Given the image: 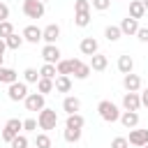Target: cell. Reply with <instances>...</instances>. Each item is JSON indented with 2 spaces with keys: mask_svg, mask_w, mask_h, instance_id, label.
I'll return each mask as SVG.
<instances>
[{
  "mask_svg": "<svg viewBox=\"0 0 148 148\" xmlns=\"http://www.w3.org/2000/svg\"><path fill=\"white\" fill-rule=\"evenodd\" d=\"M97 113H99V118L102 120H106V123H116L118 118H120V109L111 102V99H102L99 104H97Z\"/></svg>",
  "mask_w": 148,
  "mask_h": 148,
  "instance_id": "6da1fadb",
  "label": "cell"
},
{
  "mask_svg": "<svg viewBox=\"0 0 148 148\" xmlns=\"http://www.w3.org/2000/svg\"><path fill=\"white\" fill-rule=\"evenodd\" d=\"M56 125H58V113H56V109L44 106V109L37 113V127L44 130V132H49V130H56Z\"/></svg>",
  "mask_w": 148,
  "mask_h": 148,
  "instance_id": "7a4b0ae2",
  "label": "cell"
},
{
  "mask_svg": "<svg viewBox=\"0 0 148 148\" xmlns=\"http://www.w3.org/2000/svg\"><path fill=\"white\" fill-rule=\"evenodd\" d=\"M7 97L12 102H23L28 97V83L25 81H14L7 86Z\"/></svg>",
  "mask_w": 148,
  "mask_h": 148,
  "instance_id": "3957f363",
  "label": "cell"
},
{
  "mask_svg": "<svg viewBox=\"0 0 148 148\" xmlns=\"http://www.w3.org/2000/svg\"><path fill=\"white\" fill-rule=\"evenodd\" d=\"M21 130H23V120H18V118H9V120L5 123V127H2V141L12 143V139H14L16 134H21Z\"/></svg>",
  "mask_w": 148,
  "mask_h": 148,
  "instance_id": "277c9868",
  "label": "cell"
},
{
  "mask_svg": "<svg viewBox=\"0 0 148 148\" xmlns=\"http://www.w3.org/2000/svg\"><path fill=\"white\" fill-rule=\"evenodd\" d=\"M44 12H46L44 2H39V0H23V14L28 18H42Z\"/></svg>",
  "mask_w": 148,
  "mask_h": 148,
  "instance_id": "5b68a950",
  "label": "cell"
},
{
  "mask_svg": "<svg viewBox=\"0 0 148 148\" xmlns=\"http://www.w3.org/2000/svg\"><path fill=\"white\" fill-rule=\"evenodd\" d=\"M23 104H25L28 111H37V113H39V111L46 106V99H44L42 92H28V97L23 99Z\"/></svg>",
  "mask_w": 148,
  "mask_h": 148,
  "instance_id": "8992f818",
  "label": "cell"
},
{
  "mask_svg": "<svg viewBox=\"0 0 148 148\" xmlns=\"http://www.w3.org/2000/svg\"><path fill=\"white\" fill-rule=\"evenodd\" d=\"M90 65H86L83 60H79V58H72V74H74V79H79V81H83V79H88L90 76Z\"/></svg>",
  "mask_w": 148,
  "mask_h": 148,
  "instance_id": "52a82bcc",
  "label": "cell"
},
{
  "mask_svg": "<svg viewBox=\"0 0 148 148\" xmlns=\"http://www.w3.org/2000/svg\"><path fill=\"white\" fill-rule=\"evenodd\" d=\"M127 143L130 146H136V148H143L148 143V130H130V136H127Z\"/></svg>",
  "mask_w": 148,
  "mask_h": 148,
  "instance_id": "ba28073f",
  "label": "cell"
},
{
  "mask_svg": "<svg viewBox=\"0 0 148 148\" xmlns=\"http://www.w3.org/2000/svg\"><path fill=\"white\" fill-rule=\"evenodd\" d=\"M60 49L56 46V44H44V49H42V58H44V62H49V65H58V60H60Z\"/></svg>",
  "mask_w": 148,
  "mask_h": 148,
  "instance_id": "9c48e42d",
  "label": "cell"
},
{
  "mask_svg": "<svg viewBox=\"0 0 148 148\" xmlns=\"http://www.w3.org/2000/svg\"><path fill=\"white\" fill-rule=\"evenodd\" d=\"M42 39H44L46 44H56V42L60 39V25L49 23L46 28H42Z\"/></svg>",
  "mask_w": 148,
  "mask_h": 148,
  "instance_id": "30bf717a",
  "label": "cell"
},
{
  "mask_svg": "<svg viewBox=\"0 0 148 148\" xmlns=\"http://www.w3.org/2000/svg\"><path fill=\"white\" fill-rule=\"evenodd\" d=\"M79 49H81L83 56H95V53H99V42L95 37H83L81 44H79Z\"/></svg>",
  "mask_w": 148,
  "mask_h": 148,
  "instance_id": "8fae6325",
  "label": "cell"
},
{
  "mask_svg": "<svg viewBox=\"0 0 148 148\" xmlns=\"http://www.w3.org/2000/svg\"><path fill=\"white\" fill-rule=\"evenodd\" d=\"M123 109H125V111H139V109H141V97H139V92H125V95H123Z\"/></svg>",
  "mask_w": 148,
  "mask_h": 148,
  "instance_id": "7c38bea8",
  "label": "cell"
},
{
  "mask_svg": "<svg viewBox=\"0 0 148 148\" xmlns=\"http://www.w3.org/2000/svg\"><path fill=\"white\" fill-rule=\"evenodd\" d=\"M21 37H23V42L37 44V42H42V28H37V25H25L23 32H21Z\"/></svg>",
  "mask_w": 148,
  "mask_h": 148,
  "instance_id": "4fadbf2b",
  "label": "cell"
},
{
  "mask_svg": "<svg viewBox=\"0 0 148 148\" xmlns=\"http://www.w3.org/2000/svg\"><path fill=\"white\" fill-rule=\"evenodd\" d=\"M123 86H125V90L127 92H139L141 90V79H139V74H123Z\"/></svg>",
  "mask_w": 148,
  "mask_h": 148,
  "instance_id": "5bb4252c",
  "label": "cell"
},
{
  "mask_svg": "<svg viewBox=\"0 0 148 148\" xmlns=\"http://www.w3.org/2000/svg\"><path fill=\"white\" fill-rule=\"evenodd\" d=\"M62 111H65L67 116L79 113V111H81V99H79V97H74V95H67V97L62 99Z\"/></svg>",
  "mask_w": 148,
  "mask_h": 148,
  "instance_id": "9a60e30c",
  "label": "cell"
},
{
  "mask_svg": "<svg viewBox=\"0 0 148 148\" xmlns=\"http://www.w3.org/2000/svg\"><path fill=\"white\" fill-rule=\"evenodd\" d=\"M118 28H120V32H123V35H127V37H130V35H136V30H139L141 25H139V21H136V18L127 16V18H123V21H120V25H118Z\"/></svg>",
  "mask_w": 148,
  "mask_h": 148,
  "instance_id": "2e32d148",
  "label": "cell"
},
{
  "mask_svg": "<svg viewBox=\"0 0 148 148\" xmlns=\"http://www.w3.org/2000/svg\"><path fill=\"white\" fill-rule=\"evenodd\" d=\"M106 65H109V58H106L104 53H95V56H90V69H92V72H104Z\"/></svg>",
  "mask_w": 148,
  "mask_h": 148,
  "instance_id": "e0dca14e",
  "label": "cell"
},
{
  "mask_svg": "<svg viewBox=\"0 0 148 148\" xmlns=\"http://www.w3.org/2000/svg\"><path fill=\"white\" fill-rule=\"evenodd\" d=\"M118 120H120L127 130H134V127L139 125V113H136V111H123Z\"/></svg>",
  "mask_w": 148,
  "mask_h": 148,
  "instance_id": "ac0fdd59",
  "label": "cell"
},
{
  "mask_svg": "<svg viewBox=\"0 0 148 148\" xmlns=\"http://www.w3.org/2000/svg\"><path fill=\"white\" fill-rule=\"evenodd\" d=\"M132 69H134L132 56H130V53H123V56L118 58V72H120V74H132Z\"/></svg>",
  "mask_w": 148,
  "mask_h": 148,
  "instance_id": "d6986e66",
  "label": "cell"
},
{
  "mask_svg": "<svg viewBox=\"0 0 148 148\" xmlns=\"http://www.w3.org/2000/svg\"><path fill=\"white\" fill-rule=\"evenodd\" d=\"M53 90L56 92H69L72 90V79L69 76H56L53 79Z\"/></svg>",
  "mask_w": 148,
  "mask_h": 148,
  "instance_id": "ffe728a7",
  "label": "cell"
},
{
  "mask_svg": "<svg viewBox=\"0 0 148 148\" xmlns=\"http://www.w3.org/2000/svg\"><path fill=\"white\" fill-rule=\"evenodd\" d=\"M86 125V118L81 116V113H72V116H67V120H65V127L67 130H81Z\"/></svg>",
  "mask_w": 148,
  "mask_h": 148,
  "instance_id": "44dd1931",
  "label": "cell"
},
{
  "mask_svg": "<svg viewBox=\"0 0 148 148\" xmlns=\"http://www.w3.org/2000/svg\"><path fill=\"white\" fill-rule=\"evenodd\" d=\"M130 16L136 18V21L146 16V7L141 5V0H132V2H130Z\"/></svg>",
  "mask_w": 148,
  "mask_h": 148,
  "instance_id": "7402d4cb",
  "label": "cell"
},
{
  "mask_svg": "<svg viewBox=\"0 0 148 148\" xmlns=\"http://www.w3.org/2000/svg\"><path fill=\"white\" fill-rule=\"evenodd\" d=\"M14 81H18V74L12 69V67H0V83H14Z\"/></svg>",
  "mask_w": 148,
  "mask_h": 148,
  "instance_id": "603a6c76",
  "label": "cell"
},
{
  "mask_svg": "<svg viewBox=\"0 0 148 148\" xmlns=\"http://www.w3.org/2000/svg\"><path fill=\"white\" fill-rule=\"evenodd\" d=\"M5 44H7V49H12V51H18V49L23 46V37H21V35H16V32H12V35L5 39Z\"/></svg>",
  "mask_w": 148,
  "mask_h": 148,
  "instance_id": "cb8c5ba5",
  "label": "cell"
},
{
  "mask_svg": "<svg viewBox=\"0 0 148 148\" xmlns=\"http://www.w3.org/2000/svg\"><path fill=\"white\" fill-rule=\"evenodd\" d=\"M56 72H58V76H69L72 74V58L69 60H58V65H56Z\"/></svg>",
  "mask_w": 148,
  "mask_h": 148,
  "instance_id": "d4e9b609",
  "label": "cell"
},
{
  "mask_svg": "<svg viewBox=\"0 0 148 148\" xmlns=\"http://www.w3.org/2000/svg\"><path fill=\"white\" fill-rule=\"evenodd\" d=\"M104 37H106L109 42H118V39L123 37V32H120L118 25H106V28H104Z\"/></svg>",
  "mask_w": 148,
  "mask_h": 148,
  "instance_id": "484cf974",
  "label": "cell"
},
{
  "mask_svg": "<svg viewBox=\"0 0 148 148\" xmlns=\"http://www.w3.org/2000/svg\"><path fill=\"white\" fill-rule=\"evenodd\" d=\"M37 92H42L44 97H46L49 92H53V81H51V79H42V76H39V81H37Z\"/></svg>",
  "mask_w": 148,
  "mask_h": 148,
  "instance_id": "4316f807",
  "label": "cell"
},
{
  "mask_svg": "<svg viewBox=\"0 0 148 148\" xmlns=\"http://www.w3.org/2000/svg\"><path fill=\"white\" fill-rule=\"evenodd\" d=\"M23 81H25V83H37V81H39V69L25 67V69H23Z\"/></svg>",
  "mask_w": 148,
  "mask_h": 148,
  "instance_id": "83f0119b",
  "label": "cell"
},
{
  "mask_svg": "<svg viewBox=\"0 0 148 148\" xmlns=\"http://www.w3.org/2000/svg\"><path fill=\"white\" fill-rule=\"evenodd\" d=\"M53 143H51V136L46 134V132H39L37 136H35V148H51Z\"/></svg>",
  "mask_w": 148,
  "mask_h": 148,
  "instance_id": "f1b7e54d",
  "label": "cell"
},
{
  "mask_svg": "<svg viewBox=\"0 0 148 148\" xmlns=\"http://www.w3.org/2000/svg\"><path fill=\"white\" fill-rule=\"evenodd\" d=\"M74 23L79 28H86L90 23V12H74Z\"/></svg>",
  "mask_w": 148,
  "mask_h": 148,
  "instance_id": "f546056e",
  "label": "cell"
},
{
  "mask_svg": "<svg viewBox=\"0 0 148 148\" xmlns=\"http://www.w3.org/2000/svg\"><path fill=\"white\" fill-rule=\"evenodd\" d=\"M56 74H58V72H56V65H49V62H44L42 69H39V76H42V79H51V81H53Z\"/></svg>",
  "mask_w": 148,
  "mask_h": 148,
  "instance_id": "4dcf8cb0",
  "label": "cell"
},
{
  "mask_svg": "<svg viewBox=\"0 0 148 148\" xmlns=\"http://www.w3.org/2000/svg\"><path fill=\"white\" fill-rule=\"evenodd\" d=\"M62 139H65L67 143H76V141L81 139V130H67V127H65V132H62Z\"/></svg>",
  "mask_w": 148,
  "mask_h": 148,
  "instance_id": "1f68e13d",
  "label": "cell"
},
{
  "mask_svg": "<svg viewBox=\"0 0 148 148\" xmlns=\"http://www.w3.org/2000/svg\"><path fill=\"white\" fill-rule=\"evenodd\" d=\"M12 148H28L30 146V141H28V136L25 134H16L14 139H12V143H9Z\"/></svg>",
  "mask_w": 148,
  "mask_h": 148,
  "instance_id": "d6a6232c",
  "label": "cell"
},
{
  "mask_svg": "<svg viewBox=\"0 0 148 148\" xmlns=\"http://www.w3.org/2000/svg\"><path fill=\"white\" fill-rule=\"evenodd\" d=\"M12 32H14V25H12L9 21H2V23H0V39H7Z\"/></svg>",
  "mask_w": 148,
  "mask_h": 148,
  "instance_id": "836d02e7",
  "label": "cell"
},
{
  "mask_svg": "<svg viewBox=\"0 0 148 148\" xmlns=\"http://www.w3.org/2000/svg\"><path fill=\"white\" fill-rule=\"evenodd\" d=\"M90 7L97 9V12H106L111 7V0H90Z\"/></svg>",
  "mask_w": 148,
  "mask_h": 148,
  "instance_id": "e575fe53",
  "label": "cell"
},
{
  "mask_svg": "<svg viewBox=\"0 0 148 148\" xmlns=\"http://www.w3.org/2000/svg\"><path fill=\"white\" fill-rule=\"evenodd\" d=\"M74 12H90V0H76Z\"/></svg>",
  "mask_w": 148,
  "mask_h": 148,
  "instance_id": "d590c367",
  "label": "cell"
},
{
  "mask_svg": "<svg viewBox=\"0 0 148 148\" xmlns=\"http://www.w3.org/2000/svg\"><path fill=\"white\" fill-rule=\"evenodd\" d=\"M111 148H130V143H127V136H116V139L111 141Z\"/></svg>",
  "mask_w": 148,
  "mask_h": 148,
  "instance_id": "8d00e7d4",
  "label": "cell"
},
{
  "mask_svg": "<svg viewBox=\"0 0 148 148\" xmlns=\"http://www.w3.org/2000/svg\"><path fill=\"white\" fill-rule=\"evenodd\" d=\"M23 130L25 132H37V120L35 118H25L23 120Z\"/></svg>",
  "mask_w": 148,
  "mask_h": 148,
  "instance_id": "74e56055",
  "label": "cell"
},
{
  "mask_svg": "<svg viewBox=\"0 0 148 148\" xmlns=\"http://www.w3.org/2000/svg\"><path fill=\"white\" fill-rule=\"evenodd\" d=\"M136 39H139L141 44H148V28H139V30H136Z\"/></svg>",
  "mask_w": 148,
  "mask_h": 148,
  "instance_id": "f35d334b",
  "label": "cell"
},
{
  "mask_svg": "<svg viewBox=\"0 0 148 148\" xmlns=\"http://www.w3.org/2000/svg\"><path fill=\"white\" fill-rule=\"evenodd\" d=\"M2 21H9V7L5 2H0V23Z\"/></svg>",
  "mask_w": 148,
  "mask_h": 148,
  "instance_id": "ab89813d",
  "label": "cell"
},
{
  "mask_svg": "<svg viewBox=\"0 0 148 148\" xmlns=\"http://www.w3.org/2000/svg\"><path fill=\"white\" fill-rule=\"evenodd\" d=\"M139 97H141V106H148V88H146V90H141V92H139Z\"/></svg>",
  "mask_w": 148,
  "mask_h": 148,
  "instance_id": "60d3db41",
  "label": "cell"
},
{
  "mask_svg": "<svg viewBox=\"0 0 148 148\" xmlns=\"http://www.w3.org/2000/svg\"><path fill=\"white\" fill-rule=\"evenodd\" d=\"M5 51H7V44H5V39H0V56H5Z\"/></svg>",
  "mask_w": 148,
  "mask_h": 148,
  "instance_id": "b9f144b4",
  "label": "cell"
},
{
  "mask_svg": "<svg viewBox=\"0 0 148 148\" xmlns=\"http://www.w3.org/2000/svg\"><path fill=\"white\" fill-rule=\"evenodd\" d=\"M0 67H5V56H0Z\"/></svg>",
  "mask_w": 148,
  "mask_h": 148,
  "instance_id": "7bdbcfd3",
  "label": "cell"
},
{
  "mask_svg": "<svg viewBox=\"0 0 148 148\" xmlns=\"http://www.w3.org/2000/svg\"><path fill=\"white\" fill-rule=\"evenodd\" d=\"M141 5L146 7V12H148V0H141Z\"/></svg>",
  "mask_w": 148,
  "mask_h": 148,
  "instance_id": "ee69618b",
  "label": "cell"
},
{
  "mask_svg": "<svg viewBox=\"0 0 148 148\" xmlns=\"http://www.w3.org/2000/svg\"><path fill=\"white\" fill-rule=\"evenodd\" d=\"M39 2H46V0H39Z\"/></svg>",
  "mask_w": 148,
  "mask_h": 148,
  "instance_id": "f6af8a7d",
  "label": "cell"
},
{
  "mask_svg": "<svg viewBox=\"0 0 148 148\" xmlns=\"http://www.w3.org/2000/svg\"><path fill=\"white\" fill-rule=\"evenodd\" d=\"M143 148H148V143H146V146H143Z\"/></svg>",
  "mask_w": 148,
  "mask_h": 148,
  "instance_id": "bcb514c9",
  "label": "cell"
},
{
  "mask_svg": "<svg viewBox=\"0 0 148 148\" xmlns=\"http://www.w3.org/2000/svg\"><path fill=\"white\" fill-rule=\"evenodd\" d=\"M9 148H12V146H9Z\"/></svg>",
  "mask_w": 148,
  "mask_h": 148,
  "instance_id": "7dc6e473",
  "label": "cell"
}]
</instances>
